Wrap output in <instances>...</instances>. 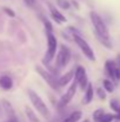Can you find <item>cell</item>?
Masks as SVG:
<instances>
[{
  "mask_svg": "<svg viewBox=\"0 0 120 122\" xmlns=\"http://www.w3.org/2000/svg\"><path fill=\"white\" fill-rule=\"evenodd\" d=\"M82 122H91V121H89L88 119H85V120H84V121H82Z\"/></svg>",
  "mask_w": 120,
  "mask_h": 122,
  "instance_id": "obj_28",
  "label": "cell"
},
{
  "mask_svg": "<svg viewBox=\"0 0 120 122\" xmlns=\"http://www.w3.org/2000/svg\"><path fill=\"white\" fill-rule=\"evenodd\" d=\"M88 83H89V82H88V77H87V74H86V75H84L79 81H78V88H80L82 91H85V89L87 88Z\"/></svg>",
  "mask_w": 120,
  "mask_h": 122,
  "instance_id": "obj_18",
  "label": "cell"
},
{
  "mask_svg": "<svg viewBox=\"0 0 120 122\" xmlns=\"http://www.w3.org/2000/svg\"><path fill=\"white\" fill-rule=\"evenodd\" d=\"M105 114V110L104 109H97V110H94V113H93V121L94 122H99L100 120V117L102 116Z\"/></svg>",
  "mask_w": 120,
  "mask_h": 122,
  "instance_id": "obj_21",
  "label": "cell"
},
{
  "mask_svg": "<svg viewBox=\"0 0 120 122\" xmlns=\"http://www.w3.org/2000/svg\"><path fill=\"white\" fill-rule=\"evenodd\" d=\"M89 18L92 21V25L95 30V33H98L99 36H102L105 38H110V31L107 25L105 24V21L102 20V18L94 11L89 12Z\"/></svg>",
  "mask_w": 120,
  "mask_h": 122,
  "instance_id": "obj_2",
  "label": "cell"
},
{
  "mask_svg": "<svg viewBox=\"0 0 120 122\" xmlns=\"http://www.w3.org/2000/svg\"><path fill=\"white\" fill-rule=\"evenodd\" d=\"M25 114H26L30 122H41L39 120V117L37 116V114L34 113V110H32L28 106H25Z\"/></svg>",
  "mask_w": 120,
  "mask_h": 122,
  "instance_id": "obj_13",
  "label": "cell"
},
{
  "mask_svg": "<svg viewBox=\"0 0 120 122\" xmlns=\"http://www.w3.org/2000/svg\"><path fill=\"white\" fill-rule=\"evenodd\" d=\"M95 35H97L98 41H100L106 49H112V44H111V41H110V38H105V37H102V36H99L98 33H95Z\"/></svg>",
  "mask_w": 120,
  "mask_h": 122,
  "instance_id": "obj_19",
  "label": "cell"
},
{
  "mask_svg": "<svg viewBox=\"0 0 120 122\" xmlns=\"http://www.w3.org/2000/svg\"><path fill=\"white\" fill-rule=\"evenodd\" d=\"M4 12L8 15V17H11V18H13V17H15V13H14V11H12L11 8H7V7H4Z\"/></svg>",
  "mask_w": 120,
  "mask_h": 122,
  "instance_id": "obj_25",
  "label": "cell"
},
{
  "mask_svg": "<svg viewBox=\"0 0 120 122\" xmlns=\"http://www.w3.org/2000/svg\"><path fill=\"white\" fill-rule=\"evenodd\" d=\"M77 89H78V82L74 80V82L71 83V85L68 86V89L65 91V94L61 96L60 98V107H65L67 106L74 97L76 92H77Z\"/></svg>",
  "mask_w": 120,
  "mask_h": 122,
  "instance_id": "obj_7",
  "label": "cell"
},
{
  "mask_svg": "<svg viewBox=\"0 0 120 122\" xmlns=\"http://www.w3.org/2000/svg\"><path fill=\"white\" fill-rule=\"evenodd\" d=\"M74 72H76L74 69H71L70 71L65 72V75H62L60 78H58L59 85H60V86H65V85H67L70 82H72L73 77H74Z\"/></svg>",
  "mask_w": 120,
  "mask_h": 122,
  "instance_id": "obj_11",
  "label": "cell"
},
{
  "mask_svg": "<svg viewBox=\"0 0 120 122\" xmlns=\"http://www.w3.org/2000/svg\"><path fill=\"white\" fill-rule=\"evenodd\" d=\"M55 2L62 10H68L71 7V1H68V0H55Z\"/></svg>",
  "mask_w": 120,
  "mask_h": 122,
  "instance_id": "obj_20",
  "label": "cell"
},
{
  "mask_svg": "<svg viewBox=\"0 0 120 122\" xmlns=\"http://www.w3.org/2000/svg\"><path fill=\"white\" fill-rule=\"evenodd\" d=\"M72 36H73V41H76V44L79 46V49L81 50V52L84 53V56L88 61L94 62L95 61V55H94L93 49L89 46V44L80 36V33H72Z\"/></svg>",
  "mask_w": 120,
  "mask_h": 122,
  "instance_id": "obj_3",
  "label": "cell"
},
{
  "mask_svg": "<svg viewBox=\"0 0 120 122\" xmlns=\"http://www.w3.org/2000/svg\"><path fill=\"white\" fill-rule=\"evenodd\" d=\"M102 86H104V89L107 91V92H114V83L112 80H104L102 81Z\"/></svg>",
  "mask_w": 120,
  "mask_h": 122,
  "instance_id": "obj_15",
  "label": "cell"
},
{
  "mask_svg": "<svg viewBox=\"0 0 120 122\" xmlns=\"http://www.w3.org/2000/svg\"><path fill=\"white\" fill-rule=\"evenodd\" d=\"M27 94H28L30 101H31L32 106L34 107V109L39 113L44 119H46V120L51 119V112H49L47 104L44 102V100L40 97L34 90H32V89H28L27 90Z\"/></svg>",
  "mask_w": 120,
  "mask_h": 122,
  "instance_id": "obj_1",
  "label": "cell"
},
{
  "mask_svg": "<svg viewBox=\"0 0 120 122\" xmlns=\"http://www.w3.org/2000/svg\"><path fill=\"white\" fill-rule=\"evenodd\" d=\"M44 25H45V30L47 32H53V26L47 19H44Z\"/></svg>",
  "mask_w": 120,
  "mask_h": 122,
  "instance_id": "obj_24",
  "label": "cell"
},
{
  "mask_svg": "<svg viewBox=\"0 0 120 122\" xmlns=\"http://www.w3.org/2000/svg\"><path fill=\"white\" fill-rule=\"evenodd\" d=\"M84 75H86V69L84 66H81V65L77 66L76 68V72H74V80L78 82Z\"/></svg>",
  "mask_w": 120,
  "mask_h": 122,
  "instance_id": "obj_16",
  "label": "cell"
},
{
  "mask_svg": "<svg viewBox=\"0 0 120 122\" xmlns=\"http://www.w3.org/2000/svg\"><path fill=\"white\" fill-rule=\"evenodd\" d=\"M117 66L118 65H116V63L113 61H110V59L106 61V63H105V70H106L107 75L110 76V78L113 82L117 81V78H116V69H117Z\"/></svg>",
  "mask_w": 120,
  "mask_h": 122,
  "instance_id": "obj_10",
  "label": "cell"
},
{
  "mask_svg": "<svg viewBox=\"0 0 120 122\" xmlns=\"http://www.w3.org/2000/svg\"><path fill=\"white\" fill-rule=\"evenodd\" d=\"M117 119V114H111V113H105L101 117L99 122H112Z\"/></svg>",
  "mask_w": 120,
  "mask_h": 122,
  "instance_id": "obj_17",
  "label": "cell"
},
{
  "mask_svg": "<svg viewBox=\"0 0 120 122\" xmlns=\"http://www.w3.org/2000/svg\"><path fill=\"white\" fill-rule=\"evenodd\" d=\"M117 114H120V107H119V109H118V112H117Z\"/></svg>",
  "mask_w": 120,
  "mask_h": 122,
  "instance_id": "obj_29",
  "label": "cell"
},
{
  "mask_svg": "<svg viewBox=\"0 0 120 122\" xmlns=\"http://www.w3.org/2000/svg\"><path fill=\"white\" fill-rule=\"evenodd\" d=\"M82 117V113L80 110H74L71 115H68L65 120H62V122H78L79 120H81Z\"/></svg>",
  "mask_w": 120,
  "mask_h": 122,
  "instance_id": "obj_14",
  "label": "cell"
},
{
  "mask_svg": "<svg viewBox=\"0 0 120 122\" xmlns=\"http://www.w3.org/2000/svg\"><path fill=\"white\" fill-rule=\"evenodd\" d=\"M71 4H72V5H73V6H74V7H76L77 10H79V8H80L79 4H78V2H77L76 0H72V1H71Z\"/></svg>",
  "mask_w": 120,
  "mask_h": 122,
  "instance_id": "obj_27",
  "label": "cell"
},
{
  "mask_svg": "<svg viewBox=\"0 0 120 122\" xmlns=\"http://www.w3.org/2000/svg\"><path fill=\"white\" fill-rule=\"evenodd\" d=\"M48 8H49V12H51V15H52L53 20H55L57 24H62V23H66L67 21L66 17L60 11H58L55 6H53L52 4H48Z\"/></svg>",
  "mask_w": 120,
  "mask_h": 122,
  "instance_id": "obj_8",
  "label": "cell"
},
{
  "mask_svg": "<svg viewBox=\"0 0 120 122\" xmlns=\"http://www.w3.org/2000/svg\"><path fill=\"white\" fill-rule=\"evenodd\" d=\"M106 90L105 89H101V88H99V89H97V94H98V97L100 98V100H106V97H107V95H106Z\"/></svg>",
  "mask_w": 120,
  "mask_h": 122,
  "instance_id": "obj_23",
  "label": "cell"
},
{
  "mask_svg": "<svg viewBox=\"0 0 120 122\" xmlns=\"http://www.w3.org/2000/svg\"><path fill=\"white\" fill-rule=\"evenodd\" d=\"M46 35H47V51H46V56H45V61L46 62H51L55 55L58 53L57 50H58V41L55 38V36L53 35V32H47L46 31Z\"/></svg>",
  "mask_w": 120,
  "mask_h": 122,
  "instance_id": "obj_6",
  "label": "cell"
},
{
  "mask_svg": "<svg viewBox=\"0 0 120 122\" xmlns=\"http://www.w3.org/2000/svg\"><path fill=\"white\" fill-rule=\"evenodd\" d=\"M93 96H94V88L92 83H88L87 88L85 89V94L82 97V103L84 104H89L93 101Z\"/></svg>",
  "mask_w": 120,
  "mask_h": 122,
  "instance_id": "obj_9",
  "label": "cell"
},
{
  "mask_svg": "<svg viewBox=\"0 0 120 122\" xmlns=\"http://www.w3.org/2000/svg\"><path fill=\"white\" fill-rule=\"evenodd\" d=\"M25 1V4L28 6V7H32V8H34L36 6H37V2H36V0H24Z\"/></svg>",
  "mask_w": 120,
  "mask_h": 122,
  "instance_id": "obj_26",
  "label": "cell"
},
{
  "mask_svg": "<svg viewBox=\"0 0 120 122\" xmlns=\"http://www.w3.org/2000/svg\"><path fill=\"white\" fill-rule=\"evenodd\" d=\"M110 107L112 108V110H114L116 113L118 112V109H119L120 107V103L118 100H111V102H110Z\"/></svg>",
  "mask_w": 120,
  "mask_h": 122,
  "instance_id": "obj_22",
  "label": "cell"
},
{
  "mask_svg": "<svg viewBox=\"0 0 120 122\" xmlns=\"http://www.w3.org/2000/svg\"><path fill=\"white\" fill-rule=\"evenodd\" d=\"M70 61H71V50L65 44H61L60 47H59V51L57 53V58H55L57 68L58 69L65 68L70 63Z\"/></svg>",
  "mask_w": 120,
  "mask_h": 122,
  "instance_id": "obj_4",
  "label": "cell"
},
{
  "mask_svg": "<svg viewBox=\"0 0 120 122\" xmlns=\"http://www.w3.org/2000/svg\"><path fill=\"white\" fill-rule=\"evenodd\" d=\"M0 86H1L4 90H9V89H12V86H13V80H12L9 76H7V75H2V76L0 77Z\"/></svg>",
  "mask_w": 120,
  "mask_h": 122,
  "instance_id": "obj_12",
  "label": "cell"
},
{
  "mask_svg": "<svg viewBox=\"0 0 120 122\" xmlns=\"http://www.w3.org/2000/svg\"><path fill=\"white\" fill-rule=\"evenodd\" d=\"M36 71H37V74L39 75L40 77L47 83V85H48L51 89H53V90H55V91H58V90L60 89V85H59V83H58V80H55V77H54L48 70L44 69L41 65H37V66H36Z\"/></svg>",
  "mask_w": 120,
  "mask_h": 122,
  "instance_id": "obj_5",
  "label": "cell"
}]
</instances>
